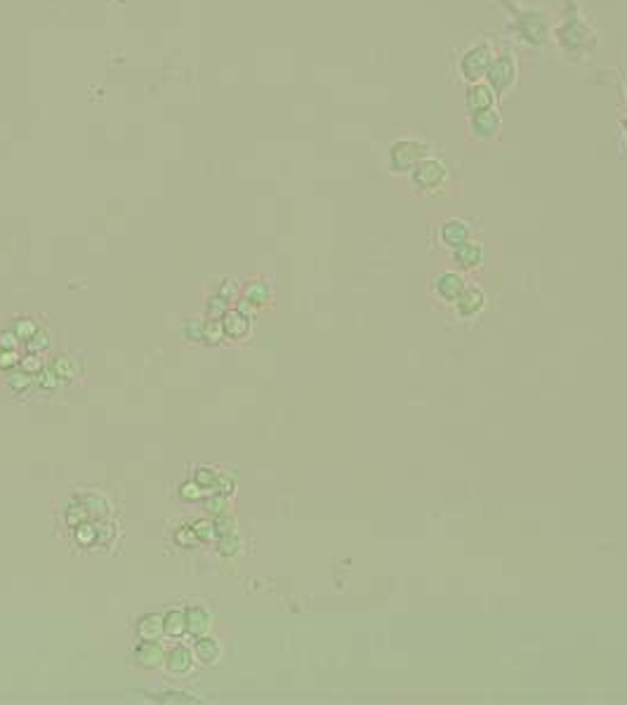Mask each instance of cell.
Listing matches in <instances>:
<instances>
[{"instance_id": "cell-1", "label": "cell", "mask_w": 627, "mask_h": 705, "mask_svg": "<svg viewBox=\"0 0 627 705\" xmlns=\"http://www.w3.org/2000/svg\"><path fill=\"white\" fill-rule=\"evenodd\" d=\"M552 38L562 57L571 64H583L597 50L599 36L590 17L585 15L581 0H562V15L559 24L552 29Z\"/></svg>"}, {"instance_id": "cell-2", "label": "cell", "mask_w": 627, "mask_h": 705, "mask_svg": "<svg viewBox=\"0 0 627 705\" xmlns=\"http://www.w3.org/2000/svg\"><path fill=\"white\" fill-rule=\"evenodd\" d=\"M507 15V33L526 48L540 50L552 40V17L538 5H524L519 0H493Z\"/></svg>"}, {"instance_id": "cell-3", "label": "cell", "mask_w": 627, "mask_h": 705, "mask_svg": "<svg viewBox=\"0 0 627 705\" xmlns=\"http://www.w3.org/2000/svg\"><path fill=\"white\" fill-rule=\"evenodd\" d=\"M406 177L410 189L415 193H420V196H439L450 184V165L443 158L431 153V156L422 158L420 163L410 167Z\"/></svg>"}, {"instance_id": "cell-4", "label": "cell", "mask_w": 627, "mask_h": 705, "mask_svg": "<svg viewBox=\"0 0 627 705\" xmlns=\"http://www.w3.org/2000/svg\"><path fill=\"white\" fill-rule=\"evenodd\" d=\"M436 146L424 137L415 135H403L396 137L387 146V170L392 174H406L410 172V167L415 163H420L422 158H427L434 153Z\"/></svg>"}, {"instance_id": "cell-5", "label": "cell", "mask_w": 627, "mask_h": 705, "mask_svg": "<svg viewBox=\"0 0 627 705\" xmlns=\"http://www.w3.org/2000/svg\"><path fill=\"white\" fill-rule=\"evenodd\" d=\"M495 52L498 50L490 38L471 40L469 45H464L460 50V55H457V66H455L457 78H460L464 85L483 80L490 62H493V57H495Z\"/></svg>"}, {"instance_id": "cell-6", "label": "cell", "mask_w": 627, "mask_h": 705, "mask_svg": "<svg viewBox=\"0 0 627 705\" xmlns=\"http://www.w3.org/2000/svg\"><path fill=\"white\" fill-rule=\"evenodd\" d=\"M483 80L490 85V90L495 92L498 102L505 99L509 95L512 90L517 87V80H519V59H517V52L509 48H502L495 52L493 62H490L486 76Z\"/></svg>"}, {"instance_id": "cell-7", "label": "cell", "mask_w": 627, "mask_h": 705, "mask_svg": "<svg viewBox=\"0 0 627 705\" xmlns=\"http://www.w3.org/2000/svg\"><path fill=\"white\" fill-rule=\"evenodd\" d=\"M467 130L469 137L476 139V142H495L502 132V116L498 109H488L481 113H474V116H467Z\"/></svg>"}, {"instance_id": "cell-8", "label": "cell", "mask_w": 627, "mask_h": 705, "mask_svg": "<svg viewBox=\"0 0 627 705\" xmlns=\"http://www.w3.org/2000/svg\"><path fill=\"white\" fill-rule=\"evenodd\" d=\"M464 286H467V279L462 277V272H441L429 281L431 298L446 307H453V302L460 298Z\"/></svg>"}, {"instance_id": "cell-9", "label": "cell", "mask_w": 627, "mask_h": 705, "mask_svg": "<svg viewBox=\"0 0 627 705\" xmlns=\"http://www.w3.org/2000/svg\"><path fill=\"white\" fill-rule=\"evenodd\" d=\"M486 305H488V298H486V293H483V288L476 284H467L464 291L460 293V298L453 302V312L460 321H474L476 317L483 314Z\"/></svg>"}, {"instance_id": "cell-10", "label": "cell", "mask_w": 627, "mask_h": 705, "mask_svg": "<svg viewBox=\"0 0 627 705\" xmlns=\"http://www.w3.org/2000/svg\"><path fill=\"white\" fill-rule=\"evenodd\" d=\"M495 104H498V97H495V92L490 90V85L486 80L464 85V97H462L464 116H474V113L495 109Z\"/></svg>"}, {"instance_id": "cell-11", "label": "cell", "mask_w": 627, "mask_h": 705, "mask_svg": "<svg viewBox=\"0 0 627 705\" xmlns=\"http://www.w3.org/2000/svg\"><path fill=\"white\" fill-rule=\"evenodd\" d=\"M450 262L457 267V272H479L486 265V248L481 241L469 239L455 250H450Z\"/></svg>"}, {"instance_id": "cell-12", "label": "cell", "mask_w": 627, "mask_h": 705, "mask_svg": "<svg viewBox=\"0 0 627 705\" xmlns=\"http://www.w3.org/2000/svg\"><path fill=\"white\" fill-rule=\"evenodd\" d=\"M436 239L443 250H455L464 241L471 239V222L464 217H448L436 227Z\"/></svg>"}, {"instance_id": "cell-13", "label": "cell", "mask_w": 627, "mask_h": 705, "mask_svg": "<svg viewBox=\"0 0 627 705\" xmlns=\"http://www.w3.org/2000/svg\"><path fill=\"white\" fill-rule=\"evenodd\" d=\"M134 663L144 670H156L165 663V651L158 642H141L134 649Z\"/></svg>"}, {"instance_id": "cell-14", "label": "cell", "mask_w": 627, "mask_h": 705, "mask_svg": "<svg viewBox=\"0 0 627 705\" xmlns=\"http://www.w3.org/2000/svg\"><path fill=\"white\" fill-rule=\"evenodd\" d=\"M184 614H186V635L191 640H198V637H205L210 633L213 618L203 606H189Z\"/></svg>"}, {"instance_id": "cell-15", "label": "cell", "mask_w": 627, "mask_h": 705, "mask_svg": "<svg viewBox=\"0 0 627 705\" xmlns=\"http://www.w3.org/2000/svg\"><path fill=\"white\" fill-rule=\"evenodd\" d=\"M165 668H167V673H172V675H186V673H191V668H194V651L191 649H186V647H175L167 651V656H165Z\"/></svg>"}, {"instance_id": "cell-16", "label": "cell", "mask_w": 627, "mask_h": 705, "mask_svg": "<svg viewBox=\"0 0 627 705\" xmlns=\"http://www.w3.org/2000/svg\"><path fill=\"white\" fill-rule=\"evenodd\" d=\"M222 328H224V335L232 340L246 338L248 331H251V319L246 314H241L239 310H227V314L222 317Z\"/></svg>"}, {"instance_id": "cell-17", "label": "cell", "mask_w": 627, "mask_h": 705, "mask_svg": "<svg viewBox=\"0 0 627 705\" xmlns=\"http://www.w3.org/2000/svg\"><path fill=\"white\" fill-rule=\"evenodd\" d=\"M137 637L141 642H158L160 637L165 635V630H163V616H158V614H149V616H141V618L137 621Z\"/></svg>"}, {"instance_id": "cell-18", "label": "cell", "mask_w": 627, "mask_h": 705, "mask_svg": "<svg viewBox=\"0 0 627 705\" xmlns=\"http://www.w3.org/2000/svg\"><path fill=\"white\" fill-rule=\"evenodd\" d=\"M243 298L251 300L253 305H258L260 310L262 307H269L272 305V286L267 284V279H253L248 281L246 288H243Z\"/></svg>"}, {"instance_id": "cell-19", "label": "cell", "mask_w": 627, "mask_h": 705, "mask_svg": "<svg viewBox=\"0 0 627 705\" xmlns=\"http://www.w3.org/2000/svg\"><path fill=\"white\" fill-rule=\"evenodd\" d=\"M194 658H196L201 666H215L220 661V644L208 635L198 637L196 647H194Z\"/></svg>"}, {"instance_id": "cell-20", "label": "cell", "mask_w": 627, "mask_h": 705, "mask_svg": "<svg viewBox=\"0 0 627 705\" xmlns=\"http://www.w3.org/2000/svg\"><path fill=\"white\" fill-rule=\"evenodd\" d=\"M163 630L167 637H182L186 633V614L179 609L167 611L163 616Z\"/></svg>"}, {"instance_id": "cell-21", "label": "cell", "mask_w": 627, "mask_h": 705, "mask_svg": "<svg viewBox=\"0 0 627 705\" xmlns=\"http://www.w3.org/2000/svg\"><path fill=\"white\" fill-rule=\"evenodd\" d=\"M52 371L59 375V380H73L78 375V361L69 357V354H59L52 359Z\"/></svg>"}, {"instance_id": "cell-22", "label": "cell", "mask_w": 627, "mask_h": 705, "mask_svg": "<svg viewBox=\"0 0 627 705\" xmlns=\"http://www.w3.org/2000/svg\"><path fill=\"white\" fill-rule=\"evenodd\" d=\"M203 324L198 317H189L182 324V340L184 342H203Z\"/></svg>"}, {"instance_id": "cell-23", "label": "cell", "mask_w": 627, "mask_h": 705, "mask_svg": "<svg viewBox=\"0 0 627 705\" xmlns=\"http://www.w3.org/2000/svg\"><path fill=\"white\" fill-rule=\"evenodd\" d=\"M213 293H217L220 298H224L227 302H236L241 298V286H239V281L236 279L224 277V279H220V284L215 286Z\"/></svg>"}, {"instance_id": "cell-24", "label": "cell", "mask_w": 627, "mask_h": 705, "mask_svg": "<svg viewBox=\"0 0 627 705\" xmlns=\"http://www.w3.org/2000/svg\"><path fill=\"white\" fill-rule=\"evenodd\" d=\"M224 328H222V319H208L203 324V342L205 345H220L224 340Z\"/></svg>"}, {"instance_id": "cell-25", "label": "cell", "mask_w": 627, "mask_h": 705, "mask_svg": "<svg viewBox=\"0 0 627 705\" xmlns=\"http://www.w3.org/2000/svg\"><path fill=\"white\" fill-rule=\"evenodd\" d=\"M205 512L213 516L229 514V500L224 498V493H210L205 495Z\"/></svg>"}, {"instance_id": "cell-26", "label": "cell", "mask_w": 627, "mask_h": 705, "mask_svg": "<svg viewBox=\"0 0 627 705\" xmlns=\"http://www.w3.org/2000/svg\"><path fill=\"white\" fill-rule=\"evenodd\" d=\"M229 310V302L224 298H220L217 293H210V298L205 302V317L208 319H222Z\"/></svg>"}, {"instance_id": "cell-27", "label": "cell", "mask_w": 627, "mask_h": 705, "mask_svg": "<svg viewBox=\"0 0 627 705\" xmlns=\"http://www.w3.org/2000/svg\"><path fill=\"white\" fill-rule=\"evenodd\" d=\"M205 495H210V491H205V488L201 486L196 479L189 481V483H182V486H179V498L182 500L194 502V500H203Z\"/></svg>"}, {"instance_id": "cell-28", "label": "cell", "mask_w": 627, "mask_h": 705, "mask_svg": "<svg viewBox=\"0 0 627 705\" xmlns=\"http://www.w3.org/2000/svg\"><path fill=\"white\" fill-rule=\"evenodd\" d=\"M87 516H90V512H87V507L80 505V502H73V505L66 509V523L73 526V528H78L80 523H85Z\"/></svg>"}, {"instance_id": "cell-29", "label": "cell", "mask_w": 627, "mask_h": 705, "mask_svg": "<svg viewBox=\"0 0 627 705\" xmlns=\"http://www.w3.org/2000/svg\"><path fill=\"white\" fill-rule=\"evenodd\" d=\"M12 331H15V335H17L19 340L29 342V340L33 338V335L38 333V324H36V321H33V319H22V321H17Z\"/></svg>"}, {"instance_id": "cell-30", "label": "cell", "mask_w": 627, "mask_h": 705, "mask_svg": "<svg viewBox=\"0 0 627 705\" xmlns=\"http://www.w3.org/2000/svg\"><path fill=\"white\" fill-rule=\"evenodd\" d=\"M83 505L87 507V512L90 514H99V516L109 514V502H106L102 495H85Z\"/></svg>"}, {"instance_id": "cell-31", "label": "cell", "mask_w": 627, "mask_h": 705, "mask_svg": "<svg viewBox=\"0 0 627 705\" xmlns=\"http://www.w3.org/2000/svg\"><path fill=\"white\" fill-rule=\"evenodd\" d=\"M194 533H196V538H198V542H210L213 538H217V533H215V523L213 521H205V519H201V521H196V523H194Z\"/></svg>"}, {"instance_id": "cell-32", "label": "cell", "mask_w": 627, "mask_h": 705, "mask_svg": "<svg viewBox=\"0 0 627 705\" xmlns=\"http://www.w3.org/2000/svg\"><path fill=\"white\" fill-rule=\"evenodd\" d=\"M217 476H220V472H215L213 467H198L196 469V481L205 488V491H210V493H213L215 483H217Z\"/></svg>"}, {"instance_id": "cell-33", "label": "cell", "mask_w": 627, "mask_h": 705, "mask_svg": "<svg viewBox=\"0 0 627 705\" xmlns=\"http://www.w3.org/2000/svg\"><path fill=\"white\" fill-rule=\"evenodd\" d=\"M239 547H241V540H239V535H236L234 531L227 533V535H222V538H220V554L234 557L236 552H239Z\"/></svg>"}, {"instance_id": "cell-34", "label": "cell", "mask_w": 627, "mask_h": 705, "mask_svg": "<svg viewBox=\"0 0 627 705\" xmlns=\"http://www.w3.org/2000/svg\"><path fill=\"white\" fill-rule=\"evenodd\" d=\"M19 368L36 378V375L43 371V359H40L38 354H29V357H24L22 361H19Z\"/></svg>"}, {"instance_id": "cell-35", "label": "cell", "mask_w": 627, "mask_h": 705, "mask_svg": "<svg viewBox=\"0 0 627 705\" xmlns=\"http://www.w3.org/2000/svg\"><path fill=\"white\" fill-rule=\"evenodd\" d=\"M175 542L182 547H194V545H198V538H196V533H194V528L191 526H182L177 533H175Z\"/></svg>"}, {"instance_id": "cell-36", "label": "cell", "mask_w": 627, "mask_h": 705, "mask_svg": "<svg viewBox=\"0 0 627 705\" xmlns=\"http://www.w3.org/2000/svg\"><path fill=\"white\" fill-rule=\"evenodd\" d=\"M33 385V375H29L26 371H19L15 373L10 378V389L12 392H24V389H29Z\"/></svg>"}, {"instance_id": "cell-37", "label": "cell", "mask_w": 627, "mask_h": 705, "mask_svg": "<svg viewBox=\"0 0 627 705\" xmlns=\"http://www.w3.org/2000/svg\"><path fill=\"white\" fill-rule=\"evenodd\" d=\"M76 538L80 545H92L94 538H97V528L90 526V523H80L78 531H76Z\"/></svg>"}, {"instance_id": "cell-38", "label": "cell", "mask_w": 627, "mask_h": 705, "mask_svg": "<svg viewBox=\"0 0 627 705\" xmlns=\"http://www.w3.org/2000/svg\"><path fill=\"white\" fill-rule=\"evenodd\" d=\"M26 347H29V352L33 354V352H43V349H47V347H50V338H47V333L45 331H40V333H36V335H33V338L29 340V342H26Z\"/></svg>"}, {"instance_id": "cell-39", "label": "cell", "mask_w": 627, "mask_h": 705, "mask_svg": "<svg viewBox=\"0 0 627 705\" xmlns=\"http://www.w3.org/2000/svg\"><path fill=\"white\" fill-rule=\"evenodd\" d=\"M156 701H165V703H194L196 698L189 696V694H175V691H163V694H156L153 696Z\"/></svg>"}, {"instance_id": "cell-40", "label": "cell", "mask_w": 627, "mask_h": 705, "mask_svg": "<svg viewBox=\"0 0 627 705\" xmlns=\"http://www.w3.org/2000/svg\"><path fill=\"white\" fill-rule=\"evenodd\" d=\"M213 523H215V533H217V538H222V535H227V533L234 531V519H232V516H227V514L217 516V519H215Z\"/></svg>"}, {"instance_id": "cell-41", "label": "cell", "mask_w": 627, "mask_h": 705, "mask_svg": "<svg viewBox=\"0 0 627 705\" xmlns=\"http://www.w3.org/2000/svg\"><path fill=\"white\" fill-rule=\"evenodd\" d=\"M236 310H239L241 314H246L248 319H253V317H258V314H260V307H258V305H253L251 300H246L243 295H241V298L236 300Z\"/></svg>"}, {"instance_id": "cell-42", "label": "cell", "mask_w": 627, "mask_h": 705, "mask_svg": "<svg viewBox=\"0 0 627 705\" xmlns=\"http://www.w3.org/2000/svg\"><path fill=\"white\" fill-rule=\"evenodd\" d=\"M38 385L43 387V389H55L59 385V375L55 371H40L38 373Z\"/></svg>"}, {"instance_id": "cell-43", "label": "cell", "mask_w": 627, "mask_h": 705, "mask_svg": "<svg viewBox=\"0 0 627 705\" xmlns=\"http://www.w3.org/2000/svg\"><path fill=\"white\" fill-rule=\"evenodd\" d=\"M234 488H236V483L232 476H227V474H220L217 476V483H215V488H213V493H234Z\"/></svg>"}, {"instance_id": "cell-44", "label": "cell", "mask_w": 627, "mask_h": 705, "mask_svg": "<svg viewBox=\"0 0 627 705\" xmlns=\"http://www.w3.org/2000/svg\"><path fill=\"white\" fill-rule=\"evenodd\" d=\"M19 361H22V357L17 354V349H3V352H0V368H12V366H17Z\"/></svg>"}, {"instance_id": "cell-45", "label": "cell", "mask_w": 627, "mask_h": 705, "mask_svg": "<svg viewBox=\"0 0 627 705\" xmlns=\"http://www.w3.org/2000/svg\"><path fill=\"white\" fill-rule=\"evenodd\" d=\"M17 345H19V338L15 335V331L0 333V349H17Z\"/></svg>"}, {"instance_id": "cell-46", "label": "cell", "mask_w": 627, "mask_h": 705, "mask_svg": "<svg viewBox=\"0 0 627 705\" xmlns=\"http://www.w3.org/2000/svg\"><path fill=\"white\" fill-rule=\"evenodd\" d=\"M618 130H620V137L627 146V116H618Z\"/></svg>"}, {"instance_id": "cell-47", "label": "cell", "mask_w": 627, "mask_h": 705, "mask_svg": "<svg viewBox=\"0 0 627 705\" xmlns=\"http://www.w3.org/2000/svg\"><path fill=\"white\" fill-rule=\"evenodd\" d=\"M623 95L627 99V71H625V78H623Z\"/></svg>"}]
</instances>
